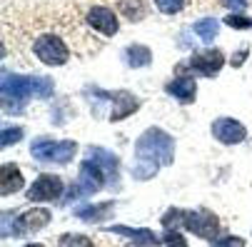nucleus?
I'll return each instance as SVG.
<instances>
[{
  "label": "nucleus",
  "mask_w": 252,
  "mask_h": 247,
  "mask_svg": "<svg viewBox=\"0 0 252 247\" xmlns=\"http://www.w3.org/2000/svg\"><path fill=\"white\" fill-rule=\"evenodd\" d=\"M175 157V143L172 137L160 130L150 127L140 135L135 145V165H132V178L135 180H150L158 175L162 165H170Z\"/></svg>",
  "instance_id": "f257e3e1"
},
{
  "label": "nucleus",
  "mask_w": 252,
  "mask_h": 247,
  "mask_svg": "<svg viewBox=\"0 0 252 247\" xmlns=\"http://www.w3.org/2000/svg\"><path fill=\"white\" fill-rule=\"evenodd\" d=\"M3 110L5 113H20L30 95H38L48 100L53 95V80L50 78H25V75H3Z\"/></svg>",
  "instance_id": "f03ea898"
},
{
  "label": "nucleus",
  "mask_w": 252,
  "mask_h": 247,
  "mask_svg": "<svg viewBox=\"0 0 252 247\" xmlns=\"http://www.w3.org/2000/svg\"><path fill=\"white\" fill-rule=\"evenodd\" d=\"M30 153L35 160H43V162H70L78 153V143H73V140H60V143L35 140L30 145Z\"/></svg>",
  "instance_id": "7ed1b4c3"
},
{
  "label": "nucleus",
  "mask_w": 252,
  "mask_h": 247,
  "mask_svg": "<svg viewBox=\"0 0 252 247\" xmlns=\"http://www.w3.org/2000/svg\"><path fill=\"white\" fill-rule=\"evenodd\" d=\"M32 53L45 65H65L67 58H70L67 45L58 38V35H40L32 45Z\"/></svg>",
  "instance_id": "20e7f679"
},
{
  "label": "nucleus",
  "mask_w": 252,
  "mask_h": 247,
  "mask_svg": "<svg viewBox=\"0 0 252 247\" xmlns=\"http://www.w3.org/2000/svg\"><path fill=\"white\" fill-rule=\"evenodd\" d=\"M183 225L195 232L197 237H205V240H215L220 232V222L215 217L210 210H185L183 213Z\"/></svg>",
  "instance_id": "39448f33"
},
{
  "label": "nucleus",
  "mask_w": 252,
  "mask_h": 247,
  "mask_svg": "<svg viewBox=\"0 0 252 247\" xmlns=\"http://www.w3.org/2000/svg\"><path fill=\"white\" fill-rule=\"evenodd\" d=\"M212 135L215 140H220L222 145H240L247 137V127L232 118H218L212 123Z\"/></svg>",
  "instance_id": "423d86ee"
},
{
  "label": "nucleus",
  "mask_w": 252,
  "mask_h": 247,
  "mask_svg": "<svg viewBox=\"0 0 252 247\" xmlns=\"http://www.w3.org/2000/svg\"><path fill=\"white\" fill-rule=\"evenodd\" d=\"M102 178H105L102 167H100L97 162H93V160H85V162L80 165V178H78L75 192H78V195H93V192L102 190V187H105Z\"/></svg>",
  "instance_id": "0eeeda50"
},
{
  "label": "nucleus",
  "mask_w": 252,
  "mask_h": 247,
  "mask_svg": "<svg viewBox=\"0 0 252 247\" xmlns=\"http://www.w3.org/2000/svg\"><path fill=\"white\" fill-rule=\"evenodd\" d=\"M60 192H63V180L60 178H55V175H40V178L32 183V187L28 190V200L50 202V200H58Z\"/></svg>",
  "instance_id": "6e6552de"
},
{
  "label": "nucleus",
  "mask_w": 252,
  "mask_h": 247,
  "mask_svg": "<svg viewBox=\"0 0 252 247\" xmlns=\"http://www.w3.org/2000/svg\"><path fill=\"white\" fill-rule=\"evenodd\" d=\"M222 65H225V55L220 50H202V53H195L192 60H190V67L197 70L205 78H215L220 73Z\"/></svg>",
  "instance_id": "1a4fd4ad"
},
{
  "label": "nucleus",
  "mask_w": 252,
  "mask_h": 247,
  "mask_svg": "<svg viewBox=\"0 0 252 247\" xmlns=\"http://www.w3.org/2000/svg\"><path fill=\"white\" fill-rule=\"evenodd\" d=\"M88 25L95 28L97 32H102V35H115L118 28H120L118 15L110 8H102V5H97V8H93L88 13Z\"/></svg>",
  "instance_id": "9d476101"
},
{
  "label": "nucleus",
  "mask_w": 252,
  "mask_h": 247,
  "mask_svg": "<svg viewBox=\"0 0 252 247\" xmlns=\"http://www.w3.org/2000/svg\"><path fill=\"white\" fill-rule=\"evenodd\" d=\"M48 222H50V213H48V210H43V207L28 210V213H23V215L15 220V235H25V232L43 230Z\"/></svg>",
  "instance_id": "9b49d317"
},
{
  "label": "nucleus",
  "mask_w": 252,
  "mask_h": 247,
  "mask_svg": "<svg viewBox=\"0 0 252 247\" xmlns=\"http://www.w3.org/2000/svg\"><path fill=\"white\" fill-rule=\"evenodd\" d=\"M88 160H93V162H97L102 167V172L107 175L110 185H118V180H120V162H118V157L113 153H107L102 148H90L88 150Z\"/></svg>",
  "instance_id": "f8f14e48"
},
{
  "label": "nucleus",
  "mask_w": 252,
  "mask_h": 247,
  "mask_svg": "<svg viewBox=\"0 0 252 247\" xmlns=\"http://www.w3.org/2000/svg\"><path fill=\"white\" fill-rule=\"evenodd\" d=\"M110 95H113V102H115V110H113V115H110L113 123L125 120L127 115H132V113L140 108V100H137L135 95L125 93V90H120V93H110Z\"/></svg>",
  "instance_id": "ddd939ff"
},
{
  "label": "nucleus",
  "mask_w": 252,
  "mask_h": 247,
  "mask_svg": "<svg viewBox=\"0 0 252 247\" xmlns=\"http://www.w3.org/2000/svg\"><path fill=\"white\" fill-rule=\"evenodd\" d=\"M20 187H23V175H20L18 165L5 162L3 167H0V192H3V195H13Z\"/></svg>",
  "instance_id": "4468645a"
},
{
  "label": "nucleus",
  "mask_w": 252,
  "mask_h": 247,
  "mask_svg": "<svg viewBox=\"0 0 252 247\" xmlns=\"http://www.w3.org/2000/svg\"><path fill=\"white\" fill-rule=\"evenodd\" d=\"M165 90H167L172 97H177L180 102H192V100H195V93H197V85H195L192 78H175V80L167 83Z\"/></svg>",
  "instance_id": "2eb2a0df"
},
{
  "label": "nucleus",
  "mask_w": 252,
  "mask_h": 247,
  "mask_svg": "<svg viewBox=\"0 0 252 247\" xmlns=\"http://www.w3.org/2000/svg\"><path fill=\"white\" fill-rule=\"evenodd\" d=\"M107 232L113 235H123V237H132L137 242H148V245H158L162 240H158V235L153 230H135V227H125V225H110L107 227Z\"/></svg>",
  "instance_id": "dca6fc26"
},
{
  "label": "nucleus",
  "mask_w": 252,
  "mask_h": 247,
  "mask_svg": "<svg viewBox=\"0 0 252 247\" xmlns=\"http://www.w3.org/2000/svg\"><path fill=\"white\" fill-rule=\"evenodd\" d=\"M113 213V202H105V205H88V207H78L75 215L85 222H95V220H102L105 215Z\"/></svg>",
  "instance_id": "f3484780"
},
{
  "label": "nucleus",
  "mask_w": 252,
  "mask_h": 247,
  "mask_svg": "<svg viewBox=\"0 0 252 247\" xmlns=\"http://www.w3.org/2000/svg\"><path fill=\"white\" fill-rule=\"evenodd\" d=\"M125 60H127L130 67H145V65H150L153 53H150V48H145V45H130V48L125 50Z\"/></svg>",
  "instance_id": "a211bd4d"
},
{
  "label": "nucleus",
  "mask_w": 252,
  "mask_h": 247,
  "mask_svg": "<svg viewBox=\"0 0 252 247\" xmlns=\"http://www.w3.org/2000/svg\"><path fill=\"white\" fill-rule=\"evenodd\" d=\"M118 10H120V15H125V18L132 20V23H137V20L145 18V3H142V0H120Z\"/></svg>",
  "instance_id": "6ab92c4d"
},
{
  "label": "nucleus",
  "mask_w": 252,
  "mask_h": 247,
  "mask_svg": "<svg viewBox=\"0 0 252 247\" xmlns=\"http://www.w3.org/2000/svg\"><path fill=\"white\" fill-rule=\"evenodd\" d=\"M195 32L200 35V40L212 43L215 38H218V20H197Z\"/></svg>",
  "instance_id": "aec40b11"
},
{
  "label": "nucleus",
  "mask_w": 252,
  "mask_h": 247,
  "mask_svg": "<svg viewBox=\"0 0 252 247\" xmlns=\"http://www.w3.org/2000/svg\"><path fill=\"white\" fill-rule=\"evenodd\" d=\"M60 247H93V240L85 235H65L60 237Z\"/></svg>",
  "instance_id": "412c9836"
},
{
  "label": "nucleus",
  "mask_w": 252,
  "mask_h": 247,
  "mask_svg": "<svg viewBox=\"0 0 252 247\" xmlns=\"http://www.w3.org/2000/svg\"><path fill=\"white\" fill-rule=\"evenodd\" d=\"M155 5H158L160 13H165V15H175V13L183 10L185 0H155Z\"/></svg>",
  "instance_id": "4be33fe9"
},
{
  "label": "nucleus",
  "mask_w": 252,
  "mask_h": 247,
  "mask_svg": "<svg viewBox=\"0 0 252 247\" xmlns=\"http://www.w3.org/2000/svg\"><path fill=\"white\" fill-rule=\"evenodd\" d=\"M20 137H23V127H3V135H0V140H3V148L15 145Z\"/></svg>",
  "instance_id": "5701e85b"
},
{
  "label": "nucleus",
  "mask_w": 252,
  "mask_h": 247,
  "mask_svg": "<svg viewBox=\"0 0 252 247\" xmlns=\"http://www.w3.org/2000/svg\"><path fill=\"white\" fill-rule=\"evenodd\" d=\"M162 245H167V247H188V240L177 230H167L165 237H162Z\"/></svg>",
  "instance_id": "b1692460"
},
{
  "label": "nucleus",
  "mask_w": 252,
  "mask_h": 247,
  "mask_svg": "<svg viewBox=\"0 0 252 247\" xmlns=\"http://www.w3.org/2000/svg\"><path fill=\"white\" fill-rule=\"evenodd\" d=\"M225 23H227L230 28H237V30H247V28H252V20L245 18V15H227Z\"/></svg>",
  "instance_id": "393cba45"
},
{
  "label": "nucleus",
  "mask_w": 252,
  "mask_h": 247,
  "mask_svg": "<svg viewBox=\"0 0 252 247\" xmlns=\"http://www.w3.org/2000/svg\"><path fill=\"white\" fill-rule=\"evenodd\" d=\"M212 247H245V240L242 237H222L218 240Z\"/></svg>",
  "instance_id": "a878e982"
},
{
  "label": "nucleus",
  "mask_w": 252,
  "mask_h": 247,
  "mask_svg": "<svg viewBox=\"0 0 252 247\" xmlns=\"http://www.w3.org/2000/svg\"><path fill=\"white\" fill-rule=\"evenodd\" d=\"M222 5H225V8H230V10L242 13V10L247 8V0H222Z\"/></svg>",
  "instance_id": "bb28decb"
},
{
  "label": "nucleus",
  "mask_w": 252,
  "mask_h": 247,
  "mask_svg": "<svg viewBox=\"0 0 252 247\" xmlns=\"http://www.w3.org/2000/svg\"><path fill=\"white\" fill-rule=\"evenodd\" d=\"M245 58H247V50H242V53H235V55H232V60H230V62H232V65H235V67H240V65H242V62H245Z\"/></svg>",
  "instance_id": "cd10ccee"
},
{
  "label": "nucleus",
  "mask_w": 252,
  "mask_h": 247,
  "mask_svg": "<svg viewBox=\"0 0 252 247\" xmlns=\"http://www.w3.org/2000/svg\"><path fill=\"white\" fill-rule=\"evenodd\" d=\"M127 247H148V242H132V245H127Z\"/></svg>",
  "instance_id": "c85d7f7f"
},
{
  "label": "nucleus",
  "mask_w": 252,
  "mask_h": 247,
  "mask_svg": "<svg viewBox=\"0 0 252 247\" xmlns=\"http://www.w3.org/2000/svg\"><path fill=\"white\" fill-rule=\"evenodd\" d=\"M25 247H43V245H25Z\"/></svg>",
  "instance_id": "c756f323"
}]
</instances>
